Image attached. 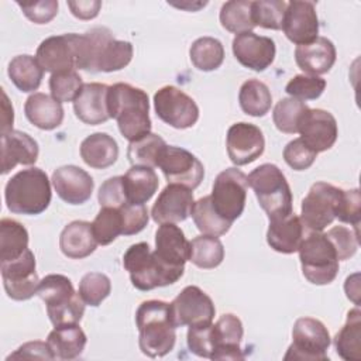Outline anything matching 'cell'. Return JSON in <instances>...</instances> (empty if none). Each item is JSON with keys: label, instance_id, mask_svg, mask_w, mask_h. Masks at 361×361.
I'll list each match as a JSON object with an SVG mask.
<instances>
[{"label": "cell", "instance_id": "6da1fadb", "mask_svg": "<svg viewBox=\"0 0 361 361\" xmlns=\"http://www.w3.org/2000/svg\"><path fill=\"white\" fill-rule=\"evenodd\" d=\"M133 58V45L116 39L106 27H94L79 35L78 69L87 72H114L126 68Z\"/></svg>", "mask_w": 361, "mask_h": 361}, {"label": "cell", "instance_id": "7a4b0ae2", "mask_svg": "<svg viewBox=\"0 0 361 361\" xmlns=\"http://www.w3.org/2000/svg\"><path fill=\"white\" fill-rule=\"evenodd\" d=\"M107 107L110 118L117 120L121 135L130 142L151 133L148 94L128 83L109 86Z\"/></svg>", "mask_w": 361, "mask_h": 361}, {"label": "cell", "instance_id": "3957f363", "mask_svg": "<svg viewBox=\"0 0 361 361\" xmlns=\"http://www.w3.org/2000/svg\"><path fill=\"white\" fill-rule=\"evenodd\" d=\"M138 327V345L142 354L151 358L164 357L173 350L176 341L175 326L169 303L164 300H145L135 313Z\"/></svg>", "mask_w": 361, "mask_h": 361}, {"label": "cell", "instance_id": "277c9868", "mask_svg": "<svg viewBox=\"0 0 361 361\" xmlns=\"http://www.w3.org/2000/svg\"><path fill=\"white\" fill-rule=\"evenodd\" d=\"M51 183L41 168H28L8 179L4 189L7 209L16 214L35 216L51 203Z\"/></svg>", "mask_w": 361, "mask_h": 361}, {"label": "cell", "instance_id": "5b68a950", "mask_svg": "<svg viewBox=\"0 0 361 361\" xmlns=\"http://www.w3.org/2000/svg\"><path fill=\"white\" fill-rule=\"evenodd\" d=\"M37 295L45 302L51 323L58 326L78 324L85 313V302L76 293L72 281L61 274H49L39 281Z\"/></svg>", "mask_w": 361, "mask_h": 361}, {"label": "cell", "instance_id": "8992f818", "mask_svg": "<svg viewBox=\"0 0 361 361\" xmlns=\"http://www.w3.org/2000/svg\"><path fill=\"white\" fill-rule=\"evenodd\" d=\"M123 265L130 274L134 288L140 290H152L155 288L175 283L183 275V271L164 265L148 243L133 244L123 257Z\"/></svg>", "mask_w": 361, "mask_h": 361}, {"label": "cell", "instance_id": "52a82bcc", "mask_svg": "<svg viewBox=\"0 0 361 361\" xmlns=\"http://www.w3.org/2000/svg\"><path fill=\"white\" fill-rule=\"evenodd\" d=\"M259 206L268 219L286 216L292 212V192L283 172L274 164H262L248 175Z\"/></svg>", "mask_w": 361, "mask_h": 361}, {"label": "cell", "instance_id": "ba28073f", "mask_svg": "<svg viewBox=\"0 0 361 361\" xmlns=\"http://www.w3.org/2000/svg\"><path fill=\"white\" fill-rule=\"evenodd\" d=\"M303 276L313 285H327L338 274V257L326 233L310 231L299 245Z\"/></svg>", "mask_w": 361, "mask_h": 361}, {"label": "cell", "instance_id": "9c48e42d", "mask_svg": "<svg viewBox=\"0 0 361 361\" xmlns=\"http://www.w3.org/2000/svg\"><path fill=\"white\" fill-rule=\"evenodd\" d=\"M331 338L326 326L313 317H299L292 329V344L283 360L319 361L329 360Z\"/></svg>", "mask_w": 361, "mask_h": 361}, {"label": "cell", "instance_id": "30bf717a", "mask_svg": "<svg viewBox=\"0 0 361 361\" xmlns=\"http://www.w3.org/2000/svg\"><path fill=\"white\" fill-rule=\"evenodd\" d=\"M248 189V176L237 169L227 168L221 171L213 183L210 195L214 210L227 221L237 220L245 207Z\"/></svg>", "mask_w": 361, "mask_h": 361}, {"label": "cell", "instance_id": "8fae6325", "mask_svg": "<svg viewBox=\"0 0 361 361\" xmlns=\"http://www.w3.org/2000/svg\"><path fill=\"white\" fill-rule=\"evenodd\" d=\"M343 190L327 182H316L302 200L300 220L306 230L322 231L330 226L340 206Z\"/></svg>", "mask_w": 361, "mask_h": 361}, {"label": "cell", "instance_id": "7c38bea8", "mask_svg": "<svg viewBox=\"0 0 361 361\" xmlns=\"http://www.w3.org/2000/svg\"><path fill=\"white\" fill-rule=\"evenodd\" d=\"M154 109L164 123L179 130L193 127L199 118L196 102L175 86H164L154 94Z\"/></svg>", "mask_w": 361, "mask_h": 361}, {"label": "cell", "instance_id": "4fadbf2b", "mask_svg": "<svg viewBox=\"0 0 361 361\" xmlns=\"http://www.w3.org/2000/svg\"><path fill=\"white\" fill-rule=\"evenodd\" d=\"M169 310L175 327H192L212 323L216 313L212 298L195 285L183 288L169 303Z\"/></svg>", "mask_w": 361, "mask_h": 361}, {"label": "cell", "instance_id": "5bb4252c", "mask_svg": "<svg viewBox=\"0 0 361 361\" xmlns=\"http://www.w3.org/2000/svg\"><path fill=\"white\" fill-rule=\"evenodd\" d=\"M158 166L168 183L182 185L192 190L200 185L204 176L203 164L188 149L175 145H166L162 149Z\"/></svg>", "mask_w": 361, "mask_h": 361}, {"label": "cell", "instance_id": "9a60e30c", "mask_svg": "<svg viewBox=\"0 0 361 361\" xmlns=\"http://www.w3.org/2000/svg\"><path fill=\"white\" fill-rule=\"evenodd\" d=\"M1 278L6 293L13 300H27L32 298L39 285L35 271V257L28 248L18 258L1 264Z\"/></svg>", "mask_w": 361, "mask_h": 361}, {"label": "cell", "instance_id": "2e32d148", "mask_svg": "<svg viewBox=\"0 0 361 361\" xmlns=\"http://www.w3.org/2000/svg\"><path fill=\"white\" fill-rule=\"evenodd\" d=\"M78 38L79 34L75 32L45 38L35 54L44 72L59 73L78 69Z\"/></svg>", "mask_w": 361, "mask_h": 361}, {"label": "cell", "instance_id": "e0dca14e", "mask_svg": "<svg viewBox=\"0 0 361 361\" xmlns=\"http://www.w3.org/2000/svg\"><path fill=\"white\" fill-rule=\"evenodd\" d=\"M300 140L314 152L330 149L338 135L337 121L330 111L323 109H307L298 124Z\"/></svg>", "mask_w": 361, "mask_h": 361}, {"label": "cell", "instance_id": "ac0fdd59", "mask_svg": "<svg viewBox=\"0 0 361 361\" xmlns=\"http://www.w3.org/2000/svg\"><path fill=\"white\" fill-rule=\"evenodd\" d=\"M226 144L228 158L237 166L254 162L265 148L264 134L259 127L244 121L235 123L228 128Z\"/></svg>", "mask_w": 361, "mask_h": 361}, {"label": "cell", "instance_id": "d6986e66", "mask_svg": "<svg viewBox=\"0 0 361 361\" xmlns=\"http://www.w3.org/2000/svg\"><path fill=\"white\" fill-rule=\"evenodd\" d=\"M282 30L286 38L296 45L314 41L319 37V18L314 3L300 0L286 3Z\"/></svg>", "mask_w": 361, "mask_h": 361}, {"label": "cell", "instance_id": "ffe728a7", "mask_svg": "<svg viewBox=\"0 0 361 361\" xmlns=\"http://www.w3.org/2000/svg\"><path fill=\"white\" fill-rule=\"evenodd\" d=\"M275 42L269 37L258 35L252 31L237 34L233 39V54L245 68L262 72L275 59Z\"/></svg>", "mask_w": 361, "mask_h": 361}, {"label": "cell", "instance_id": "44dd1931", "mask_svg": "<svg viewBox=\"0 0 361 361\" xmlns=\"http://www.w3.org/2000/svg\"><path fill=\"white\" fill-rule=\"evenodd\" d=\"M193 203L192 189L176 183H168V186H165L158 195L151 214L155 223L176 224L190 216Z\"/></svg>", "mask_w": 361, "mask_h": 361}, {"label": "cell", "instance_id": "7402d4cb", "mask_svg": "<svg viewBox=\"0 0 361 361\" xmlns=\"http://www.w3.org/2000/svg\"><path fill=\"white\" fill-rule=\"evenodd\" d=\"M52 185L56 195L69 204L87 202L93 192V178L76 165H63L54 171Z\"/></svg>", "mask_w": 361, "mask_h": 361}, {"label": "cell", "instance_id": "603a6c76", "mask_svg": "<svg viewBox=\"0 0 361 361\" xmlns=\"http://www.w3.org/2000/svg\"><path fill=\"white\" fill-rule=\"evenodd\" d=\"M190 241L183 231L173 223H164L155 233L157 258L166 267L185 271V262L189 261Z\"/></svg>", "mask_w": 361, "mask_h": 361}, {"label": "cell", "instance_id": "cb8c5ba5", "mask_svg": "<svg viewBox=\"0 0 361 361\" xmlns=\"http://www.w3.org/2000/svg\"><path fill=\"white\" fill-rule=\"evenodd\" d=\"M243 333V323L235 314H221L213 324V354L210 360H244L245 355L240 348Z\"/></svg>", "mask_w": 361, "mask_h": 361}, {"label": "cell", "instance_id": "d4e9b609", "mask_svg": "<svg viewBox=\"0 0 361 361\" xmlns=\"http://www.w3.org/2000/svg\"><path fill=\"white\" fill-rule=\"evenodd\" d=\"M109 86L104 83H85L79 96L73 102L76 117L89 126L106 123L110 118L107 107Z\"/></svg>", "mask_w": 361, "mask_h": 361}, {"label": "cell", "instance_id": "484cf974", "mask_svg": "<svg viewBox=\"0 0 361 361\" xmlns=\"http://www.w3.org/2000/svg\"><path fill=\"white\" fill-rule=\"evenodd\" d=\"M39 154L38 142L27 133L11 130L1 134V173H8L16 165H32Z\"/></svg>", "mask_w": 361, "mask_h": 361}, {"label": "cell", "instance_id": "4316f807", "mask_svg": "<svg viewBox=\"0 0 361 361\" xmlns=\"http://www.w3.org/2000/svg\"><path fill=\"white\" fill-rule=\"evenodd\" d=\"M305 226L299 216L290 212L286 216L269 219L267 241L269 247L282 254H293L305 238Z\"/></svg>", "mask_w": 361, "mask_h": 361}, {"label": "cell", "instance_id": "83f0119b", "mask_svg": "<svg viewBox=\"0 0 361 361\" xmlns=\"http://www.w3.org/2000/svg\"><path fill=\"white\" fill-rule=\"evenodd\" d=\"M296 65L307 75L319 76L327 73L336 62V47L326 37L298 45L295 49Z\"/></svg>", "mask_w": 361, "mask_h": 361}, {"label": "cell", "instance_id": "f1b7e54d", "mask_svg": "<svg viewBox=\"0 0 361 361\" xmlns=\"http://www.w3.org/2000/svg\"><path fill=\"white\" fill-rule=\"evenodd\" d=\"M24 113L28 121L39 130H54L63 121L62 103L41 92L28 96L24 104Z\"/></svg>", "mask_w": 361, "mask_h": 361}, {"label": "cell", "instance_id": "f546056e", "mask_svg": "<svg viewBox=\"0 0 361 361\" xmlns=\"http://www.w3.org/2000/svg\"><path fill=\"white\" fill-rule=\"evenodd\" d=\"M59 247L68 258L82 259L89 257L97 247L92 223L83 220L71 221L61 233Z\"/></svg>", "mask_w": 361, "mask_h": 361}, {"label": "cell", "instance_id": "4dcf8cb0", "mask_svg": "<svg viewBox=\"0 0 361 361\" xmlns=\"http://www.w3.org/2000/svg\"><path fill=\"white\" fill-rule=\"evenodd\" d=\"M80 157L94 169H106L118 158L117 141L107 133H93L80 144Z\"/></svg>", "mask_w": 361, "mask_h": 361}, {"label": "cell", "instance_id": "1f68e13d", "mask_svg": "<svg viewBox=\"0 0 361 361\" xmlns=\"http://www.w3.org/2000/svg\"><path fill=\"white\" fill-rule=\"evenodd\" d=\"M86 334L79 324L55 327L47 337V344L54 360H73L82 355L86 345Z\"/></svg>", "mask_w": 361, "mask_h": 361}, {"label": "cell", "instance_id": "d6a6232c", "mask_svg": "<svg viewBox=\"0 0 361 361\" xmlns=\"http://www.w3.org/2000/svg\"><path fill=\"white\" fill-rule=\"evenodd\" d=\"M123 185L128 203L144 204L157 192L159 180L152 168L133 165L123 175Z\"/></svg>", "mask_w": 361, "mask_h": 361}, {"label": "cell", "instance_id": "836d02e7", "mask_svg": "<svg viewBox=\"0 0 361 361\" xmlns=\"http://www.w3.org/2000/svg\"><path fill=\"white\" fill-rule=\"evenodd\" d=\"M334 347L345 361L361 360V312L358 307L348 312L345 324L334 337Z\"/></svg>", "mask_w": 361, "mask_h": 361}, {"label": "cell", "instance_id": "e575fe53", "mask_svg": "<svg viewBox=\"0 0 361 361\" xmlns=\"http://www.w3.org/2000/svg\"><path fill=\"white\" fill-rule=\"evenodd\" d=\"M7 73L18 90L28 93L39 87L44 76V69L38 63L37 58L24 54L17 55L10 61Z\"/></svg>", "mask_w": 361, "mask_h": 361}, {"label": "cell", "instance_id": "d590c367", "mask_svg": "<svg viewBox=\"0 0 361 361\" xmlns=\"http://www.w3.org/2000/svg\"><path fill=\"white\" fill-rule=\"evenodd\" d=\"M28 250L27 228L13 219L0 221V264L13 261Z\"/></svg>", "mask_w": 361, "mask_h": 361}, {"label": "cell", "instance_id": "8d00e7d4", "mask_svg": "<svg viewBox=\"0 0 361 361\" xmlns=\"http://www.w3.org/2000/svg\"><path fill=\"white\" fill-rule=\"evenodd\" d=\"M238 102L241 110L252 117L265 116L272 104V96L268 86L258 79H248L240 87Z\"/></svg>", "mask_w": 361, "mask_h": 361}, {"label": "cell", "instance_id": "74e56055", "mask_svg": "<svg viewBox=\"0 0 361 361\" xmlns=\"http://www.w3.org/2000/svg\"><path fill=\"white\" fill-rule=\"evenodd\" d=\"M224 258V247L221 241L214 235H197L190 241L189 261L202 268L212 269L221 264Z\"/></svg>", "mask_w": 361, "mask_h": 361}, {"label": "cell", "instance_id": "f35d334b", "mask_svg": "<svg viewBox=\"0 0 361 361\" xmlns=\"http://www.w3.org/2000/svg\"><path fill=\"white\" fill-rule=\"evenodd\" d=\"M189 56L196 69L210 72L216 71L223 63L224 48L217 38L200 37L190 45Z\"/></svg>", "mask_w": 361, "mask_h": 361}, {"label": "cell", "instance_id": "ab89813d", "mask_svg": "<svg viewBox=\"0 0 361 361\" xmlns=\"http://www.w3.org/2000/svg\"><path fill=\"white\" fill-rule=\"evenodd\" d=\"M197 230L206 235H223L226 234L231 223L224 220L213 207L210 196H203L197 202L193 203L190 213Z\"/></svg>", "mask_w": 361, "mask_h": 361}, {"label": "cell", "instance_id": "60d3db41", "mask_svg": "<svg viewBox=\"0 0 361 361\" xmlns=\"http://www.w3.org/2000/svg\"><path fill=\"white\" fill-rule=\"evenodd\" d=\"M219 18L223 28H226L230 32H234L235 35L252 31V28H255V23L252 18V1H226L220 8Z\"/></svg>", "mask_w": 361, "mask_h": 361}, {"label": "cell", "instance_id": "b9f144b4", "mask_svg": "<svg viewBox=\"0 0 361 361\" xmlns=\"http://www.w3.org/2000/svg\"><path fill=\"white\" fill-rule=\"evenodd\" d=\"M166 147V142L162 137L154 133L130 142L127 149V158L131 165H141L154 168L158 166V159L162 149Z\"/></svg>", "mask_w": 361, "mask_h": 361}, {"label": "cell", "instance_id": "7bdbcfd3", "mask_svg": "<svg viewBox=\"0 0 361 361\" xmlns=\"http://www.w3.org/2000/svg\"><path fill=\"white\" fill-rule=\"evenodd\" d=\"M307 104L293 97L281 99L274 107L272 120L275 127L285 134L298 133V124L302 114L307 110Z\"/></svg>", "mask_w": 361, "mask_h": 361}, {"label": "cell", "instance_id": "ee69618b", "mask_svg": "<svg viewBox=\"0 0 361 361\" xmlns=\"http://www.w3.org/2000/svg\"><path fill=\"white\" fill-rule=\"evenodd\" d=\"M92 230L97 244H111L123 230L120 210L116 207H102L92 223Z\"/></svg>", "mask_w": 361, "mask_h": 361}, {"label": "cell", "instance_id": "f6af8a7d", "mask_svg": "<svg viewBox=\"0 0 361 361\" xmlns=\"http://www.w3.org/2000/svg\"><path fill=\"white\" fill-rule=\"evenodd\" d=\"M83 85L85 83L76 71L52 73L49 78L51 96L61 103L75 102V99L79 96Z\"/></svg>", "mask_w": 361, "mask_h": 361}, {"label": "cell", "instance_id": "bcb514c9", "mask_svg": "<svg viewBox=\"0 0 361 361\" xmlns=\"http://www.w3.org/2000/svg\"><path fill=\"white\" fill-rule=\"evenodd\" d=\"M111 292V282L102 272H89L83 275L79 283V295L89 306H99Z\"/></svg>", "mask_w": 361, "mask_h": 361}, {"label": "cell", "instance_id": "7dc6e473", "mask_svg": "<svg viewBox=\"0 0 361 361\" xmlns=\"http://www.w3.org/2000/svg\"><path fill=\"white\" fill-rule=\"evenodd\" d=\"M286 3L281 0H259L252 1V18L255 27L259 25L268 30H282Z\"/></svg>", "mask_w": 361, "mask_h": 361}, {"label": "cell", "instance_id": "c3c4849f", "mask_svg": "<svg viewBox=\"0 0 361 361\" xmlns=\"http://www.w3.org/2000/svg\"><path fill=\"white\" fill-rule=\"evenodd\" d=\"M326 89V80L313 75H296L285 87V92L298 100H314L322 96Z\"/></svg>", "mask_w": 361, "mask_h": 361}, {"label": "cell", "instance_id": "681fc988", "mask_svg": "<svg viewBox=\"0 0 361 361\" xmlns=\"http://www.w3.org/2000/svg\"><path fill=\"white\" fill-rule=\"evenodd\" d=\"M326 235L333 244L338 261H345L357 252L360 243L357 231H353L344 226H334L326 233Z\"/></svg>", "mask_w": 361, "mask_h": 361}, {"label": "cell", "instance_id": "f907efd6", "mask_svg": "<svg viewBox=\"0 0 361 361\" xmlns=\"http://www.w3.org/2000/svg\"><path fill=\"white\" fill-rule=\"evenodd\" d=\"M316 157H317V152L309 148L300 140V137L289 141L283 148V159L295 171H305L310 168Z\"/></svg>", "mask_w": 361, "mask_h": 361}, {"label": "cell", "instance_id": "816d5d0a", "mask_svg": "<svg viewBox=\"0 0 361 361\" xmlns=\"http://www.w3.org/2000/svg\"><path fill=\"white\" fill-rule=\"evenodd\" d=\"M188 347L197 357L210 358L213 354V322L189 327Z\"/></svg>", "mask_w": 361, "mask_h": 361}, {"label": "cell", "instance_id": "f5cc1de1", "mask_svg": "<svg viewBox=\"0 0 361 361\" xmlns=\"http://www.w3.org/2000/svg\"><path fill=\"white\" fill-rule=\"evenodd\" d=\"M121 214V224L123 230L121 234L133 235L140 233L148 224V210L145 204H134L126 203L124 206L118 207Z\"/></svg>", "mask_w": 361, "mask_h": 361}, {"label": "cell", "instance_id": "db71d44e", "mask_svg": "<svg viewBox=\"0 0 361 361\" xmlns=\"http://www.w3.org/2000/svg\"><path fill=\"white\" fill-rule=\"evenodd\" d=\"M360 217H361L360 190L358 189L343 190V196L340 200V206H338L336 219H338L341 223H348V224L354 226L355 231H358Z\"/></svg>", "mask_w": 361, "mask_h": 361}, {"label": "cell", "instance_id": "11a10c76", "mask_svg": "<svg viewBox=\"0 0 361 361\" xmlns=\"http://www.w3.org/2000/svg\"><path fill=\"white\" fill-rule=\"evenodd\" d=\"M99 203L102 207H121L127 202V196L124 192L123 176H113L104 180L99 189L97 195Z\"/></svg>", "mask_w": 361, "mask_h": 361}, {"label": "cell", "instance_id": "9f6ffc18", "mask_svg": "<svg viewBox=\"0 0 361 361\" xmlns=\"http://www.w3.org/2000/svg\"><path fill=\"white\" fill-rule=\"evenodd\" d=\"M24 16L35 24H47L49 23L58 13V1L45 0L37 3H20L17 1Z\"/></svg>", "mask_w": 361, "mask_h": 361}, {"label": "cell", "instance_id": "6f0895ef", "mask_svg": "<svg viewBox=\"0 0 361 361\" xmlns=\"http://www.w3.org/2000/svg\"><path fill=\"white\" fill-rule=\"evenodd\" d=\"M11 358H39V360H54V355L44 341H28L23 345H20L13 354L7 357V360Z\"/></svg>", "mask_w": 361, "mask_h": 361}, {"label": "cell", "instance_id": "680465c9", "mask_svg": "<svg viewBox=\"0 0 361 361\" xmlns=\"http://www.w3.org/2000/svg\"><path fill=\"white\" fill-rule=\"evenodd\" d=\"M68 7L71 13L80 20H92L94 18L102 7V1L99 0H87V1H68Z\"/></svg>", "mask_w": 361, "mask_h": 361}, {"label": "cell", "instance_id": "91938a15", "mask_svg": "<svg viewBox=\"0 0 361 361\" xmlns=\"http://www.w3.org/2000/svg\"><path fill=\"white\" fill-rule=\"evenodd\" d=\"M1 109H3L1 134H6V133H8V131L13 130V121H14V110H13V106L10 104V102H8V97H7L6 92H3Z\"/></svg>", "mask_w": 361, "mask_h": 361}, {"label": "cell", "instance_id": "94428289", "mask_svg": "<svg viewBox=\"0 0 361 361\" xmlns=\"http://www.w3.org/2000/svg\"><path fill=\"white\" fill-rule=\"evenodd\" d=\"M358 274H354L351 276H348L345 279V285H344V289H345V293H347V298L351 299L355 305H358V295H360V289H358Z\"/></svg>", "mask_w": 361, "mask_h": 361}]
</instances>
